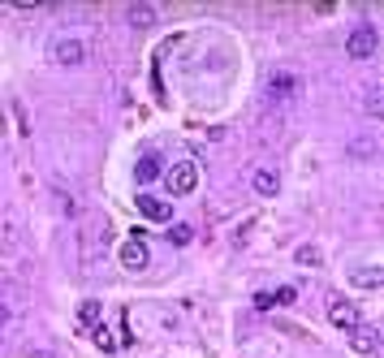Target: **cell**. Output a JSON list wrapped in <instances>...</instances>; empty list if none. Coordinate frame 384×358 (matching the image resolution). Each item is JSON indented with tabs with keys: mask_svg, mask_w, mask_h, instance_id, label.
I'll return each mask as SVG.
<instances>
[{
	"mask_svg": "<svg viewBox=\"0 0 384 358\" xmlns=\"http://www.w3.org/2000/svg\"><path fill=\"white\" fill-rule=\"evenodd\" d=\"M328 324H333V328H341V332H358L363 328V311H358V306L354 302H346V298H328Z\"/></svg>",
	"mask_w": 384,
	"mask_h": 358,
	"instance_id": "1",
	"label": "cell"
},
{
	"mask_svg": "<svg viewBox=\"0 0 384 358\" xmlns=\"http://www.w3.org/2000/svg\"><path fill=\"white\" fill-rule=\"evenodd\" d=\"M164 181H169V194H177V198H182V194H194V190H199V164H194V160H177Z\"/></svg>",
	"mask_w": 384,
	"mask_h": 358,
	"instance_id": "2",
	"label": "cell"
},
{
	"mask_svg": "<svg viewBox=\"0 0 384 358\" xmlns=\"http://www.w3.org/2000/svg\"><path fill=\"white\" fill-rule=\"evenodd\" d=\"M375 47H380V35H375L371 26H354L350 39H346V52H350L354 61H371V57H375Z\"/></svg>",
	"mask_w": 384,
	"mask_h": 358,
	"instance_id": "3",
	"label": "cell"
},
{
	"mask_svg": "<svg viewBox=\"0 0 384 358\" xmlns=\"http://www.w3.org/2000/svg\"><path fill=\"white\" fill-rule=\"evenodd\" d=\"M117 259H121V268H130V272H143L151 254H147L143 237H126V242H121V250H117Z\"/></svg>",
	"mask_w": 384,
	"mask_h": 358,
	"instance_id": "4",
	"label": "cell"
},
{
	"mask_svg": "<svg viewBox=\"0 0 384 358\" xmlns=\"http://www.w3.org/2000/svg\"><path fill=\"white\" fill-rule=\"evenodd\" d=\"M52 61H57V65H82L87 47L78 39H57V43H52Z\"/></svg>",
	"mask_w": 384,
	"mask_h": 358,
	"instance_id": "5",
	"label": "cell"
},
{
	"mask_svg": "<svg viewBox=\"0 0 384 358\" xmlns=\"http://www.w3.org/2000/svg\"><path fill=\"white\" fill-rule=\"evenodd\" d=\"M134 203H138V212H143L147 220H160V225H164V220H169V216H173V208H169V198H155V194H147V190H143V194H138Z\"/></svg>",
	"mask_w": 384,
	"mask_h": 358,
	"instance_id": "6",
	"label": "cell"
},
{
	"mask_svg": "<svg viewBox=\"0 0 384 358\" xmlns=\"http://www.w3.org/2000/svg\"><path fill=\"white\" fill-rule=\"evenodd\" d=\"M251 186H255V194H259V198H272V194L281 190V173H277V169H255Z\"/></svg>",
	"mask_w": 384,
	"mask_h": 358,
	"instance_id": "7",
	"label": "cell"
},
{
	"mask_svg": "<svg viewBox=\"0 0 384 358\" xmlns=\"http://www.w3.org/2000/svg\"><path fill=\"white\" fill-rule=\"evenodd\" d=\"M126 18H130V26H155V9L151 5H130Z\"/></svg>",
	"mask_w": 384,
	"mask_h": 358,
	"instance_id": "8",
	"label": "cell"
},
{
	"mask_svg": "<svg viewBox=\"0 0 384 358\" xmlns=\"http://www.w3.org/2000/svg\"><path fill=\"white\" fill-rule=\"evenodd\" d=\"M363 113H367V117H384V86L367 91V99H363Z\"/></svg>",
	"mask_w": 384,
	"mask_h": 358,
	"instance_id": "9",
	"label": "cell"
},
{
	"mask_svg": "<svg viewBox=\"0 0 384 358\" xmlns=\"http://www.w3.org/2000/svg\"><path fill=\"white\" fill-rule=\"evenodd\" d=\"M134 177H138V181H155V177H160V160H155V156H143L138 169H134Z\"/></svg>",
	"mask_w": 384,
	"mask_h": 358,
	"instance_id": "10",
	"label": "cell"
},
{
	"mask_svg": "<svg viewBox=\"0 0 384 358\" xmlns=\"http://www.w3.org/2000/svg\"><path fill=\"white\" fill-rule=\"evenodd\" d=\"M294 259H298L302 268H315V264H319V246H311V242L298 246V250H294Z\"/></svg>",
	"mask_w": 384,
	"mask_h": 358,
	"instance_id": "11",
	"label": "cell"
},
{
	"mask_svg": "<svg viewBox=\"0 0 384 358\" xmlns=\"http://www.w3.org/2000/svg\"><path fill=\"white\" fill-rule=\"evenodd\" d=\"M354 285H363V289H375V285H384V268H371V272H354Z\"/></svg>",
	"mask_w": 384,
	"mask_h": 358,
	"instance_id": "12",
	"label": "cell"
},
{
	"mask_svg": "<svg viewBox=\"0 0 384 358\" xmlns=\"http://www.w3.org/2000/svg\"><path fill=\"white\" fill-rule=\"evenodd\" d=\"M375 345H380V341H375V332H367V328H358V332H354V349H358V354H371Z\"/></svg>",
	"mask_w": 384,
	"mask_h": 358,
	"instance_id": "13",
	"label": "cell"
},
{
	"mask_svg": "<svg viewBox=\"0 0 384 358\" xmlns=\"http://www.w3.org/2000/svg\"><path fill=\"white\" fill-rule=\"evenodd\" d=\"M91 337H95V345H99V349H108V354H113V349H117V337H113V332H108L104 324H99V328H95Z\"/></svg>",
	"mask_w": 384,
	"mask_h": 358,
	"instance_id": "14",
	"label": "cell"
},
{
	"mask_svg": "<svg viewBox=\"0 0 384 358\" xmlns=\"http://www.w3.org/2000/svg\"><path fill=\"white\" fill-rule=\"evenodd\" d=\"M190 237H194V229H190V225H173V229H169V242H173V246H186Z\"/></svg>",
	"mask_w": 384,
	"mask_h": 358,
	"instance_id": "15",
	"label": "cell"
},
{
	"mask_svg": "<svg viewBox=\"0 0 384 358\" xmlns=\"http://www.w3.org/2000/svg\"><path fill=\"white\" fill-rule=\"evenodd\" d=\"M78 315H82V324H95V328H99V302H82Z\"/></svg>",
	"mask_w": 384,
	"mask_h": 358,
	"instance_id": "16",
	"label": "cell"
},
{
	"mask_svg": "<svg viewBox=\"0 0 384 358\" xmlns=\"http://www.w3.org/2000/svg\"><path fill=\"white\" fill-rule=\"evenodd\" d=\"M294 86H298V82H294L290 74H272V91H281V95H290Z\"/></svg>",
	"mask_w": 384,
	"mask_h": 358,
	"instance_id": "17",
	"label": "cell"
},
{
	"mask_svg": "<svg viewBox=\"0 0 384 358\" xmlns=\"http://www.w3.org/2000/svg\"><path fill=\"white\" fill-rule=\"evenodd\" d=\"M371 151H375L371 138H354V142H350V156H371Z\"/></svg>",
	"mask_w": 384,
	"mask_h": 358,
	"instance_id": "18",
	"label": "cell"
},
{
	"mask_svg": "<svg viewBox=\"0 0 384 358\" xmlns=\"http://www.w3.org/2000/svg\"><path fill=\"white\" fill-rule=\"evenodd\" d=\"M294 298H298V289H294V285H285V289H277V306H290Z\"/></svg>",
	"mask_w": 384,
	"mask_h": 358,
	"instance_id": "19",
	"label": "cell"
},
{
	"mask_svg": "<svg viewBox=\"0 0 384 358\" xmlns=\"http://www.w3.org/2000/svg\"><path fill=\"white\" fill-rule=\"evenodd\" d=\"M255 306H259V311H268V306H277V293H259V298H255Z\"/></svg>",
	"mask_w": 384,
	"mask_h": 358,
	"instance_id": "20",
	"label": "cell"
}]
</instances>
